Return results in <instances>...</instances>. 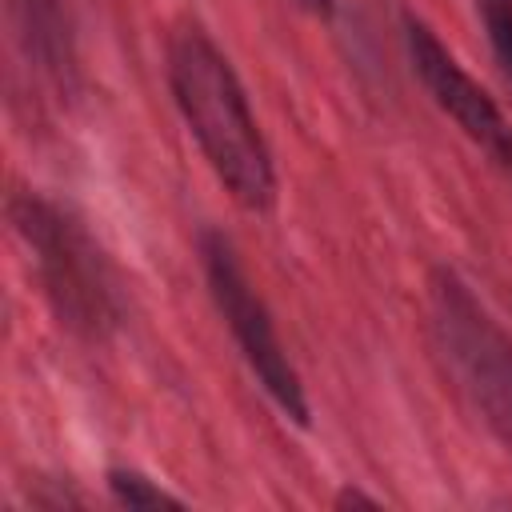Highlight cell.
Returning a JSON list of instances; mask_svg holds the SVG:
<instances>
[{"mask_svg":"<svg viewBox=\"0 0 512 512\" xmlns=\"http://www.w3.org/2000/svg\"><path fill=\"white\" fill-rule=\"evenodd\" d=\"M104 484H108L112 500L124 508H184L180 496H172L164 484H156L152 476H144L136 468H108Z\"/></svg>","mask_w":512,"mask_h":512,"instance_id":"52a82bcc","label":"cell"},{"mask_svg":"<svg viewBox=\"0 0 512 512\" xmlns=\"http://www.w3.org/2000/svg\"><path fill=\"white\" fill-rule=\"evenodd\" d=\"M404 44H408V60L412 72L420 76L424 92L432 96V104L452 116V124L500 168L512 176V124L500 112V104L460 68V60L440 44V36L416 20L404 16Z\"/></svg>","mask_w":512,"mask_h":512,"instance_id":"5b68a950","label":"cell"},{"mask_svg":"<svg viewBox=\"0 0 512 512\" xmlns=\"http://www.w3.org/2000/svg\"><path fill=\"white\" fill-rule=\"evenodd\" d=\"M8 220L32 256L36 284L60 328L88 344L108 340L124 324V292L84 216L40 192H12Z\"/></svg>","mask_w":512,"mask_h":512,"instance_id":"7a4b0ae2","label":"cell"},{"mask_svg":"<svg viewBox=\"0 0 512 512\" xmlns=\"http://www.w3.org/2000/svg\"><path fill=\"white\" fill-rule=\"evenodd\" d=\"M168 88L224 192L244 212H268L276 204L268 140L236 68L200 24H180L168 36Z\"/></svg>","mask_w":512,"mask_h":512,"instance_id":"6da1fadb","label":"cell"},{"mask_svg":"<svg viewBox=\"0 0 512 512\" xmlns=\"http://www.w3.org/2000/svg\"><path fill=\"white\" fill-rule=\"evenodd\" d=\"M200 264H204V280H208L212 304L224 316V324H228L244 364L252 368L256 384L268 392V400L292 424L308 428L312 424V408H308V396H304V380H300L296 364L288 360V352L280 344L272 312L264 308L260 292L244 276L232 240L224 232H216V228H204L200 232Z\"/></svg>","mask_w":512,"mask_h":512,"instance_id":"277c9868","label":"cell"},{"mask_svg":"<svg viewBox=\"0 0 512 512\" xmlns=\"http://www.w3.org/2000/svg\"><path fill=\"white\" fill-rule=\"evenodd\" d=\"M428 340L448 388L492 440L512 448V336L452 268L428 276Z\"/></svg>","mask_w":512,"mask_h":512,"instance_id":"3957f363","label":"cell"},{"mask_svg":"<svg viewBox=\"0 0 512 512\" xmlns=\"http://www.w3.org/2000/svg\"><path fill=\"white\" fill-rule=\"evenodd\" d=\"M12 36L40 80H48L56 92L72 88L76 56L60 0H12Z\"/></svg>","mask_w":512,"mask_h":512,"instance_id":"8992f818","label":"cell"},{"mask_svg":"<svg viewBox=\"0 0 512 512\" xmlns=\"http://www.w3.org/2000/svg\"><path fill=\"white\" fill-rule=\"evenodd\" d=\"M476 12H480V24H484L496 64L512 80V0H476Z\"/></svg>","mask_w":512,"mask_h":512,"instance_id":"ba28073f","label":"cell"},{"mask_svg":"<svg viewBox=\"0 0 512 512\" xmlns=\"http://www.w3.org/2000/svg\"><path fill=\"white\" fill-rule=\"evenodd\" d=\"M380 500L376 496H368V492H360V488H344V492H336V508H376Z\"/></svg>","mask_w":512,"mask_h":512,"instance_id":"9c48e42d","label":"cell"},{"mask_svg":"<svg viewBox=\"0 0 512 512\" xmlns=\"http://www.w3.org/2000/svg\"><path fill=\"white\" fill-rule=\"evenodd\" d=\"M288 4L304 8V12L316 16V20H332V12H336V0H288Z\"/></svg>","mask_w":512,"mask_h":512,"instance_id":"30bf717a","label":"cell"}]
</instances>
